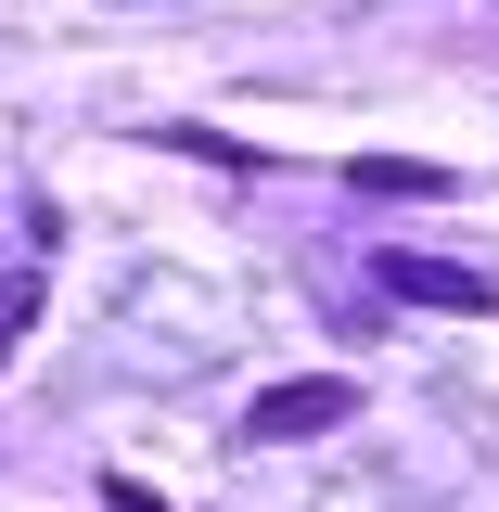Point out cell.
<instances>
[{
    "mask_svg": "<svg viewBox=\"0 0 499 512\" xmlns=\"http://www.w3.org/2000/svg\"><path fill=\"white\" fill-rule=\"evenodd\" d=\"M346 410H359V384H346V372H295V384L256 397V436H269V448H282V436H333Z\"/></svg>",
    "mask_w": 499,
    "mask_h": 512,
    "instance_id": "7a4b0ae2",
    "label": "cell"
},
{
    "mask_svg": "<svg viewBox=\"0 0 499 512\" xmlns=\"http://www.w3.org/2000/svg\"><path fill=\"white\" fill-rule=\"evenodd\" d=\"M346 180H359V192H448V167H436V154H359Z\"/></svg>",
    "mask_w": 499,
    "mask_h": 512,
    "instance_id": "3957f363",
    "label": "cell"
},
{
    "mask_svg": "<svg viewBox=\"0 0 499 512\" xmlns=\"http://www.w3.org/2000/svg\"><path fill=\"white\" fill-rule=\"evenodd\" d=\"M384 295H397V308H448V320H487L499 308V282L461 269V256H384Z\"/></svg>",
    "mask_w": 499,
    "mask_h": 512,
    "instance_id": "6da1fadb",
    "label": "cell"
},
{
    "mask_svg": "<svg viewBox=\"0 0 499 512\" xmlns=\"http://www.w3.org/2000/svg\"><path fill=\"white\" fill-rule=\"evenodd\" d=\"M13 333H26V320H0V359H13Z\"/></svg>",
    "mask_w": 499,
    "mask_h": 512,
    "instance_id": "277c9868",
    "label": "cell"
}]
</instances>
